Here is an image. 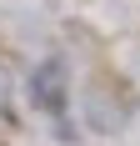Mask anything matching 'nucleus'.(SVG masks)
Masks as SVG:
<instances>
[{"label": "nucleus", "instance_id": "1", "mask_svg": "<svg viewBox=\"0 0 140 146\" xmlns=\"http://www.w3.org/2000/svg\"><path fill=\"white\" fill-rule=\"evenodd\" d=\"M30 101L40 106V111H50V116L65 111V101H70V71H65L60 56L40 60V66L30 71Z\"/></svg>", "mask_w": 140, "mask_h": 146}]
</instances>
